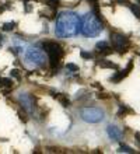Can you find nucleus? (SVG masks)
I'll list each match as a JSON object with an SVG mask.
<instances>
[{"label":"nucleus","mask_w":140,"mask_h":154,"mask_svg":"<svg viewBox=\"0 0 140 154\" xmlns=\"http://www.w3.org/2000/svg\"><path fill=\"white\" fill-rule=\"evenodd\" d=\"M111 44H112V48H116V46H128L129 48L130 41L129 38L123 34L119 32H111Z\"/></svg>","instance_id":"nucleus-1"},{"label":"nucleus","mask_w":140,"mask_h":154,"mask_svg":"<svg viewBox=\"0 0 140 154\" xmlns=\"http://www.w3.org/2000/svg\"><path fill=\"white\" fill-rule=\"evenodd\" d=\"M129 72H130V70H128V69L119 70L118 73H115V74H114V77H111V81L116 84V83H119V81H120L122 78H125V77L128 76V74H129Z\"/></svg>","instance_id":"nucleus-2"},{"label":"nucleus","mask_w":140,"mask_h":154,"mask_svg":"<svg viewBox=\"0 0 140 154\" xmlns=\"http://www.w3.org/2000/svg\"><path fill=\"white\" fill-rule=\"evenodd\" d=\"M108 134H109V137H111L112 140H119V139H120V130H119L116 126L109 125V126H108Z\"/></svg>","instance_id":"nucleus-3"},{"label":"nucleus","mask_w":140,"mask_h":154,"mask_svg":"<svg viewBox=\"0 0 140 154\" xmlns=\"http://www.w3.org/2000/svg\"><path fill=\"white\" fill-rule=\"evenodd\" d=\"M97 65L104 67V69H118V66H116L115 63H112V62H109V60H105V59H101V62H97Z\"/></svg>","instance_id":"nucleus-4"},{"label":"nucleus","mask_w":140,"mask_h":154,"mask_svg":"<svg viewBox=\"0 0 140 154\" xmlns=\"http://www.w3.org/2000/svg\"><path fill=\"white\" fill-rule=\"evenodd\" d=\"M126 6H128V7L130 9V11L136 16V18L140 20V6L139 4H130L129 1H128V3H126Z\"/></svg>","instance_id":"nucleus-5"},{"label":"nucleus","mask_w":140,"mask_h":154,"mask_svg":"<svg viewBox=\"0 0 140 154\" xmlns=\"http://www.w3.org/2000/svg\"><path fill=\"white\" fill-rule=\"evenodd\" d=\"M132 112H133V111L130 109V108H128L126 105H123V104H122V105H119V111H118V113H116V115H118L119 118H122V116H125L126 113H132Z\"/></svg>","instance_id":"nucleus-6"},{"label":"nucleus","mask_w":140,"mask_h":154,"mask_svg":"<svg viewBox=\"0 0 140 154\" xmlns=\"http://www.w3.org/2000/svg\"><path fill=\"white\" fill-rule=\"evenodd\" d=\"M46 4H48L51 9L56 10V9L59 7V4H60V0H46Z\"/></svg>","instance_id":"nucleus-7"},{"label":"nucleus","mask_w":140,"mask_h":154,"mask_svg":"<svg viewBox=\"0 0 140 154\" xmlns=\"http://www.w3.org/2000/svg\"><path fill=\"white\" fill-rule=\"evenodd\" d=\"M1 87H9V88H11V87H13V80H11V78H7V77L1 78Z\"/></svg>","instance_id":"nucleus-8"},{"label":"nucleus","mask_w":140,"mask_h":154,"mask_svg":"<svg viewBox=\"0 0 140 154\" xmlns=\"http://www.w3.org/2000/svg\"><path fill=\"white\" fill-rule=\"evenodd\" d=\"M118 151L119 153H135L133 149H130V147H128V146H125V144H122V146L119 147Z\"/></svg>","instance_id":"nucleus-9"},{"label":"nucleus","mask_w":140,"mask_h":154,"mask_svg":"<svg viewBox=\"0 0 140 154\" xmlns=\"http://www.w3.org/2000/svg\"><path fill=\"white\" fill-rule=\"evenodd\" d=\"M80 56H81L83 59H88V60L94 57V55H93L91 52H86V51H81V52H80Z\"/></svg>","instance_id":"nucleus-10"},{"label":"nucleus","mask_w":140,"mask_h":154,"mask_svg":"<svg viewBox=\"0 0 140 154\" xmlns=\"http://www.w3.org/2000/svg\"><path fill=\"white\" fill-rule=\"evenodd\" d=\"M14 27H16V22H6L3 25V30L4 31H11V30H14Z\"/></svg>","instance_id":"nucleus-11"},{"label":"nucleus","mask_w":140,"mask_h":154,"mask_svg":"<svg viewBox=\"0 0 140 154\" xmlns=\"http://www.w3.org/2000/svg\"><path fill=\"white\" fill-rule=\"evenodd\" d=\"M10 76L11 77H14V78H17V80H20L21 78V76H20V72L17 70V69H13L10 72Z\"/></svg>","instance_id":"nucleus-12"},{"label":"nucleus","mask_w":140,"mask_h":154,"mask_svg":"<svg viewBox=\"0 0 140 154\" xmlns=\"http://www.w3.org/2000/svg\"><path fill=\"white\" fill-rule=\"evenodd\" d=\"M18 116H20V121H22L24 123L28 121V116H27V113L24 111H18Z\"/></svg>","instance_id":"nucleus-13"},{"label":"nucleus","mask_w":140,"mask_h":154,"mask_svg":"<svg viewBox=\"0 0 140 154\" xmlns=\"http://www.w3.org/2000/svg\"><path fill=\"white\" fill-rule=\"evenodd\" d=\"M107 46H109V45H108V42H104V41H101V42H98V44L95 45L97 51H101V49H104V48H107Z\"/></svg>","instance_id":"nucleus-14"},{"label":"nucleus","mask_w":140,"mask_h":154,"mask_svg":"<svg viewBox=\"0 0 140 154\" xmlns=\"http://www.w3.org/2000/svg\"><path fill=\"white\" fill-rule=\"evenodd\" d=\"M66 69L73 70V72H78V66H77V65H74V63H67V65H66Z\"/></svg>","instance_id":"nucleus-15"},{"label":"nucleus","mask_w":140,"mask_h":154,"mask_svg":"<svg viewBox=\"0 0 140 154\" xmlns=\"http://www.w3.org/2000/svg\"><path fill=\"white\" fill-rule=\"evenodd\" d=\"M97 97H98V98H102V99H104V98H109V95H107V94H104V93H102V94L99 93V94H98Z\"/></svg>","instance_id":"nucleus-16"},{"label":"nucleus","mask_w":140,"mask_h":154,"mask_svg":"<svg viewBox=\"0 0 140 154\" xmlns=\"http://www.w3.org/2000/svg\"><path fill=\"white\" fill-rule=\"evenodd\" d=\"M10 91H11V88H6V90H4V91H3V94H4V95H9V94H10Z\"/></svg>","instance_id":"nucleus-17"},{"label":"nucleus","mask_w":140,"mask_h":154,"mask_svg":"<svg viewBox=\"0 0 140 154\" xmlns=\"http://www.w3.org/2000/svg\"><path fill=\"white\" fill-rule=\"evenodd\" d=\"M135 137H136V140H137V143L140 144V133H135Z\"/></svg>","instance_id":"nucleus-18"},{"label":"nucleus","mask_w":140,"mask_h":154,"mask_svg":"<svg viewBox=\"0 0 140 154\" xmlns=\"http://www.w3.org/2000/svg\"><path fill=\"white\" fill-rule=\"evenodd\" d=\"M116 3H119V4H123V3H125V4H126L128 0H116Z\"/></svg>","instance_id":"nucleus-19"},{"label":"nucleus","mask_w":140,"mask_h":154,"mask_svg":"<svg viewBox=\"0 0 140 154\" xmlns=\"http://www.w3.org/2000/svg\"><path fill=\"white\" fill-rule=\"evenodd\" d=\"M11 4H13V3H10V1H7V3H6V6H4V7H6V9H10V7H11Z\"/></svg>","instance_id":"nucleus-20"},{"label":"nucleus","mask_w":140,"mask_h":154,"mask_svg":"<svg viewBox=\"0 0 140 154\" xmlns=\"http://www.w3.org/2000/svg\"><path fill=\"white\" fill-rule=\"evenodd\" d=\"M88 3H93V4H97L98 3V0H87Z\"/></svg>","instance_id":"nucleus-21"},{"label":"nucleus","mask_w":140,"mask_h":154,"mask_svg":"<svg viewBox=\"0 0 140 154\" xmlns=\"http://www.w3.org/2000/svg\"><path fill=\"white\" fill-rule=\"evenodd\" d=\"M3 39H4V36H3V35H0V46H1V44H3Z\"/></svg>","instance_id":"nucleus-22"},{"label":"nucleus","mask_w":140,"mask_h":154,"mask_svg":"<svg viewBox=\"0 0 140 154\" xmlns=\"http://www.w3.org/2000/svg\"><path fill=\"white\" fill-rule=\"evenodd\" d=\"M4 10H6V7H4V6H0V13H3Z\"/></svg>","instance_id":"nucleus-23"},{"label":"nucleus","mask_w":140,"mask_h":154,"mask_svg":"<svg viewBox=\"0 0 140 154\" xmlns=\"http://www.w3.org/2000/svg\"><path fill=\"white\" fill-rule=\"evenodd\" d=\"M136 1H137V3H139V6H140V0H136Z\"/></svg>","instance_id":"nucleus-24"},{"label":"nucleus","mask_w":140,"mask_h":154,"mask_svg":"<svg viewBox=\"0 0 140 154\" xmlns=\"http://www.w3.org/2000/svg\"><path fill=\"white\" fill-rule=\"evenodd\" d=\"M24 1H30V0H24Z\"/></svg>","instance_id":"nucleus-25"}]
</instances>
